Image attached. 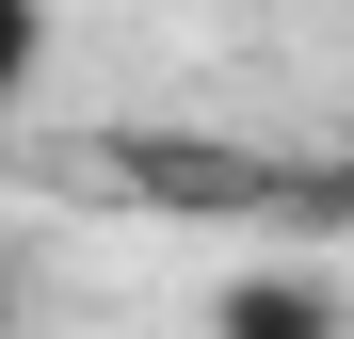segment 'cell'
Returning a JSON list of instances; mask_svg holds the SVG:
<instances>
[{"mask_svg": "<svg viewBox=\"0 0 354 339\" xmlns=\"http://www.w3.org/2000/svg\"><path fill=\"white\" fill-rule=\"evenodd\" d=\"M209 339H354V307H338V275H306V259H242L209 291Z\"/></svg>", "mask_w": 354, "mask_h": 339, "instance_id": "1", "label": "cell"}, {"mask_svg": "<svg viewBox=\"0 0 354 339\" xmlns=\"http://www.w3.org/2000/svg\"><path fill=\"white\" fill-rule=\"evenodd\" d=\"M48 81V0H0V113Z\"/></svg>", "mask_w": 354, "mask_h": 339, "instance_id": "2", "label": "cell"}]
</instances>
